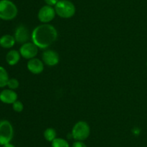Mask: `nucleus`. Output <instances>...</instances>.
I'll use <instances>...</instances> for the list:
<instances>
[{
    "label": "nucleus",
    "mask_w": 147,
    "mask_h": 147,
    "mask_svg": "<svg viewBox=\"0 0 147 147\" xmlns=\"http://www.w3.org/2000/svg\"><path fill=\"white\" fill-rule=\"evenodd\" d=\"M14 37L17 43L20 44H24L27 43L30 37V33H29L28 29L27 27L23 24H20L16 28L14 31Z\"/></svg>",
    "instance_id": "9"
},
{
    "label": "nucleus",
    "mask_w": 147,
    "mask_h": 147,
    "mask_svg": "<svg viewBox=\"0 0 147 147\" xmlns=\"http://www.w3.org/2000/svg\"><path fill=\"white\" fill-rule=\"evenodd\" d=\"M11 105H12L13 110L15 111L16 112H21L24 110V105L21 101L18 100V99L15 101Z\"/></svg>",
    "instance_id": "18"
},
{
    "label": "nucleus",
    "mask_w": 147,
    "mask_h": 147,
    "mask_svg": "<svg viewBox=\"0 0 147 147\" xmlns=\"http://www.w3.org/2000/svg\"><path fill=\"white\" fill-rule=\"evenodd\" d=\"M52 147H70V144L67 140L62 138H56L51 142Z\"/></svg>",
    "instance_id": "16"
},
{
    "label": "nucleus",
    "mask_w": 147,
    "mask_h": 147,
    "mask_svg": "<svg viewBox=\"0 0 147 147\" xmlns=\"http://www.w3.org/2000/svg\"><path fill=\"white\" fill-rule=\"evenodd\" d=\"M56 14L61 18L69 19L76 14V6L69 0H59L54 7Z\"/></svg>",
    "instance_id": "3"
},
{
    "label": "nucleus",
    "mask_w": 147,
    "mask_h": 147,
    "mask_svg": "<svg viewBox=\"0 0 147 147\" xmlns=\"http://www.w3.org/2000/svg\"><path fill=\"white\" fill-rule=\"evenodd\" d=\"M90 133V128L86 121L80 120L76 122L73 127L71 135L76 141H83L87 139Z\"/></svg>",
    "instance_id": "4"
},
{
    "label": "nucleus",
    "mask_w": 147,
    "mask_h": 147,
    "mask_svg": "<svg viewBox=\"0 0 147 147\" xmlns=\"http://www.w3.org/2000/svg\"><path fill=\"white\" fill-rule=\"evenodd\" d=\"M44 1L46 3V5L55 7L57 4V3L59 1V0H44Z\"/></svg>",
    "instance_id": "20"
},
{
    "label": "nucleus",
    "mask_w": 147,
    "mask_h": 147,
    "mask_svg": "<svg viewBox=\"0 0 147 147\" xmlns=\"http://www.w3.org/2000/svg\"><path fill=\"white\" fill-rule=\"evenodd\" d=\"M17 92L10 89H4L0 92V101L4 104L12 105L15 101L17 100Z\"/></svg>",
    "instance_id": "11"
},
{
    "label": "nucleus",
    "mask_w": 147,
    "mask_h": 147,
    "mask_svg": "<svg viewBox=\"0 0 147 147\" xmlns=\"http://www.w3.org/2000/svg\"><path fill=\"white\" fill-rule=\"evenodd\" d=\"M38 50L39 48L32 42H27L20 46L19 51L22 57L27 60H30L37 56Z\"/></svg>",
    "instance_id": "6"
},
{
    "label": "nucleus",
    "mask_w": 147,
    "mask_h": 147,
    "mask_svg": "<svg viewBox=\"0 0 147 147\" xmlns=\"http://www.w3.org/2000/svg\"><path fill=\"white\" fill-rule=\"evenodd\" d=\"M72 147H87V146H86V144L83 141H76L73 144Z\"/></svg>",
    "instance_id": "19"
},
{
    "label": "nucleus",
    "mask_w": 147,
    "mask_h": 147,
    "mask_svg": "<svg viewBox=\"0 0 147 147\" xmlns=\"http://www.w3.org/2000/svg\"><path fill=\"white\" fill-rule=\"evenodd\" d=\"M56 12L55 8L52 6L45 5L40 9L37 14L38 20L43 24H47L53 21L55 17Z\"/></svg>",
    "instance_id": "7"
},
{
    "label": "nucleus",
    "mask_w": 147,
    "mask_h": 147,
    "mask_svg": "<svg viewBox=\"0 0 147 147\" xmlns=\"http://www.w3.org/2000/svg\"><path fill=\"white\" fill-rule=\"evenodd\" d=\"M2 147H16L14 144H11V143H8V144H4V146H2Z\"/></svg>",
    "instance_id": "21"
},
{
    "label": "nucleus",
    "mask_w": 147,
    "mask_h": 147,
    "mask_svg": "<svg viewBox=\"0 0 147 147\" xmlns=\"http://www.w3.org/2000/svg\"><path fill=\"white\" fill-rule=\"evenodd\" d=\"M16 40L14 35L5 34L0 37V46L3 48L10 49L15 45Z\"/></svg>",
    "instance_id": "13"
},
{
    "label": "nucleus",
    "mask_w": 147,
    "mask_h": 147,
    "mask_svg": "<svg viewBox=\"0 0 147 147\" xmlns=\"http://www.w3.org/2000/svg\"><path fill=\"white\" fill-rule=\"evenodd\" d=\"M21 57L22 56L20 55V51L12 49L7 52L5 59L7 64H9V66H15L19 63Z\"/></svg>",
    "instance_id": "12"
},
{
    "label": "nucleus",
    "mask_w": 147,
    "mask_h": 147,
    "mask_svg": "<svg viewBox=\"0 0 147 147\" xmlns=\"http://www.w3.org/2000/svg\"><path fill=\"white\" fill-rule=\"evenodd\" d=\"M43 135L46 141H47L48 142H53L57 138V132L54 128H48L44 131Z\"/></svg>",
    "instance_id": "15"
},
{
    "label": "nucleus",
    "mask_w": 147,
    "mask_h": 147,
    "mask_svg": "<svg viewBox=\"0 0 147 147\" xmlns=\"http://www.w3.org/2000/svg\"><path fill=\"white\" fill-rule=\"evenodd\" d=\"M29 71L34 74H40L44 71L45 63L40 59L34 58L28 61L27 64Z\"/></svg>",
    "instance_id": "10"
},
{
    "label": "nucleus",
    "mask_w": 147,
    "mask_h": 147,
    "mask_svg": "<svg viewBox=\"0 0 147 147\" xmlns=\"http://www.w3.org/2000/svg\"><path fill=\"white\" fill-rule=\"evenodd\" d=\"M18 9L11 0H0V20H12L17 17Z\"/></svg>",
    "instance_id": "2"
},
{
    "label": "nucleus",
    "mask_w": 147,
    "mask_h": 147,
    "mask_svg": "<svg viewBox=\"0 0 147 147\" xmlns=\"http://www.w3.org/2000/svg\"><path fill=\"white\" fill-rule=\"evenodd\" d=\"M7 86H8L9 89L15 90L20 86V82L16 78H10L8 83H7Z\"/></svg>",
    "instance_id": "17"
},
{
    "label": "nucleus",
    "mask_w": 147,
    "mask_h": 147,
    "mask_svg": "<svg viewBox=\"0 0 147 147\" xmlns=\"http://www.w3.org/2000/svg\"><path fill=\"white\" fill-rule=\"evenodd\" d=\"M9 79V74L5 68L0 66V88H4L7 86Z\"/></svg>",
    "instance_id": "14"
},
{
    "label": "nucleus",
    "mask_w": 147,
    "mask_h": 147,
    "mask_svg": "<svg viewBox=\"0 0 147 147\" xmlns=\"http://www.w3.org/2000/svg\"><path fill=\"white\" fill-rule=\"evenodd\" d=\"M32 41L40 49L50 47L57 38V31L52 24H42L37 26L31 34Z\"/></svg>",
    "instance_id": "1"
},
{
    "label": "nucleus",
    "mask_w": 147,
    "mask_h": 147,
    "mask_svg": "<svg viewBox=\"0 0 147 147\" xmlns=\"http://www.w3.org/2000/svg\"><path fill=\"white\" fill-rule=\"evenodd\" d=\"M42 59L43 63L48 66H55L59 63L60 57L58 53L53 50L47 49L43 51L42 54Z\"/></svg>",
    "instance_id": "8"
},
{
    "label": "nucleus",
    "mask_w": 147,
    "mask_h": 147,
    "mask_svg": "<svg viewBox=\"0 0 147 147\" xmlns=\"http://www.w3.org/2000/svg\"><path fill=\"white\" fill-rule=\"evenodd\" d=\"M14 137V128L7 120H0V146L11 142Z\"/></svg>",
    "instance_id": "5"
}]
</instances>
